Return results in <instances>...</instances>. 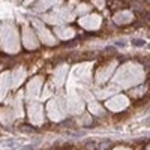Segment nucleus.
Returning a JSON list of instances; mask_svg holds the SVG:
<instances>
[{"label": "nucleus", "mask_w": 150, "mask_h": 150, "mask_svg": "<svg viewBox=\"0 0 150 150\" xmlns=\"http://www.w3.org/2000/svg\"><path fill=\"white\" fill-rule=\"evenodd\" d=\"M36 144L26 138H5L0 140V150H33Z\"/></svg>", "instance_id": "f257e3e1"}, {"label": "nucleus", "mask_w": 150, "mask_h": 150, "mask_svg": "<svg viewBox=\"0 0 150 150\" xmlns=\"http://www.w3.org/2000/svg\"><path fill=\"white\" fill-rule=\"evenodd\" d=\"M132 44L135 45V47H143V45H144L146 42L143 41V39H134V41H132Z\"/></svg>", "instance_id": "f03ea898"}]
</instances>
